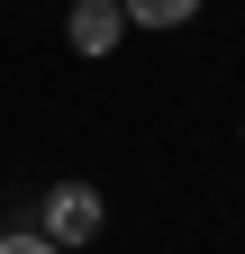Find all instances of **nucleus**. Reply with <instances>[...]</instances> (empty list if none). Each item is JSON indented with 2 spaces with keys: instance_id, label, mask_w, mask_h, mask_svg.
Segmentation results:
<instances>
[{
  "instance_id": "3",
  "label": "nucleus",
  "mask_w": 245,
  "mask_h": 254,
  "mask_svg": "<svg viewBox=\"0 0 245 254\" xmlns=\"http://www.w3.org/2000/svg\"><path fill=\"white\" fill-rule=\"evenodd\" d=\"M118 9H127V27H191L209 0H118Z\"/></svg>"
},
{
  "instance_id": "1",
  "label": "nucleus",
  "mask_w": 245,
  "mask_h": 254,
  "mask_svg": "<svg viewBox=\"0 0 245 254\" xmlns=\"http://www.w3.org/2000/svg\"><path fill=\"white\" fill-rule=\"evenodd\" d=\"M100 227H109V209H100V190H91V182H55L46 200H37V236H46L55 254H73V245H91Z\"/></svg>"
},
{
  "instance_id": "4",
  "label": "nucleus",
  "mask_w": 245,
  "mask_h": 254,
  "mask_svg": "<svg viewBox=\"0 0 245 254\" xmlns=\"http://www.w3.org/2000/svg\"><path fill=\"white\" fill-rule=\"evenodd\" d=\"M0 254H55V245H46L37 227H27V236H0Z\"/></svg>"
},
{
  "instance_id": "2",
  "label": "nucleus",
  "mask_w": 245,
  "mask_h": 254,
  "mask_svg": "<svg viewBox=\"0 0 245 254\" xmlns=\"http://www.w3.org/2000/svg\"><path fill=\"white\" fill-rule=\"evenodd\" d=\"M64 37H73V55H118V37H127V9L118 0H73V18H64Z\"/></svg>"
}]
</instances>
